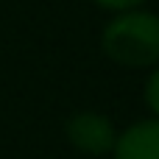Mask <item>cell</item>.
<instances>
[{"label": "cell", "instance_id": "1", "mask_svg": "<svg viewBox=\"0 0 159 159\" xmlns=\"http://www.w3.org/2000/svg\"><path fill=\"white\" fill-rule=\"evenodd\" d=\"M101 48L120 67L151 70L159 64V14L145 8L117 11L101 34Z\"/></svg>", "mask_w": 159, "mask_h": 159}, {"label": "cell", "instance_id": "2", "mask_svg": "<svg viewBox=\"0 0 159 159\" xmlns=\"http://www.w3.org/2000/svg\"><path fill=\"white\" fill-rule=\"evenodd\" d=\"M64 134H67V143L87 154V157H106L112 154L115 148V140H117V129L115 123L103 115V112H75L67 117L64 123Z\"/></svg>", "mask_w": 159, "mask_h": 159}, {"label": "cell", "instance_id": "3", "mask_svg": "<svg viewBox=\"0 0 159 159\" xmlns=\"http://www.w3.org/2000/svg\"><path fill=\"white\" fill-rule=\"evenodd\" d=\"M112 159H159V117H145L120 131Z\"/></svg>", "mask_w": 159, "mask_h": 159}, {"label": "cell", "instance_id": "4", "mask_svg": "<svg viewBox=\"0 0 159 159\" xmlns=\"http://www.w3.org/2000/svg\"><path fill=\"white\" fill-rule=\"evenodd\" d=\"M143 95H145V106L151 109V115L159 117V64L151 67V73H148V78H145Z\"/></svg>", "mask_w": 159, "mask_h": 159}, {"label": "cell", "instance_id": "5", "mask_svg": "<svg viewBox=\"0 0 159 159\" xmlns=\"http://www.w3.org/2000/svg\"><path fill=\"white\" fill-rule=\"evenodd\" d=\"M92 3L112 11V14H117V11H129V8H143L148 0H92Z\"/></svg>", "mask_w": 159, "mask_h": 159}]
</instances>
